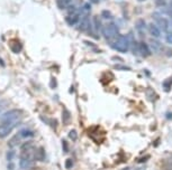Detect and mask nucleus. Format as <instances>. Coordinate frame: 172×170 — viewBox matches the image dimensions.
Segmentation results:
<instances>
[{"label":"nucleus","instance_id":"obj_1","mask_svg":"<svg viewBox=\"0 0 172 170\" xmlns=\"http://www.w3.org/2000/svg\"><path fill=\"white\" fill-rule=\"evenodd\" d=\"M111 48L117 50V52H120V53H126L128 48H130V40H128V37L127 36H124V35H118L116 38L113 39V42L110 43Z\"/></svg>","mask_w":172,"mask_h":170},{"label":"nucleus","instance_id":"obj_2","mask_svg":"<svg viewBox=\"0 0 172 170\" xmlns=\"http://www.w3.org/2000/svg\"><path fill=\"white\" fill-rule=\"evenodd\" d=\"M23 115V111L22 110H10L5 112L1 117H0V123H10V122L17 121Z\"/></svg>","mask_w":172,"mask_h":170},{"label":"nucleus","instance_id":"obj_3","mask_svg":"<svg viewBox=\"0 0 172 170\" xmlns=\"http://www.w3.org/2000/svg\"><path fill=\"white\" fill-rule=\"evenodd\" d=\"M101 33H103V37L108 39V40H113L114 38H116L118 36V27L116 26L114 23H110L103 26L101 28Z\"/></svg>","mask_w":172,"mask_h":170},{"label":"nucleus","instance_id":"obj_4","mask_svg":"<svg viewBox=\"0 0 172 170\" xmlns=\"http://www.w3.org/2000/svg\"><path fill=\"white\" fill-rule=\"evenodd\" d=\"M18 123L19 120L10 122V123H0V139H4V138L9 136L10 132L12 131V129L15 128Z\"/></svg>","mask_w":172,"mask_h":170},{"label":"nucleus","instance_id":"obj_5","mask_svg":"<svg viewBox=\"0 0 172 170\" xmlns=\"http://www.w3.org/2000/svg\"><path fill=\"white\" fill-rule=\"evenodd\" d=\"M65 20H66V23L69 24L70 26L78 25L79 21H80V14H78L76 9H74V10H70V12L68 14Z\"/></svg>","mask_w":172,"mask_h":170},{"label":"nucleus","instance_id":"obj_6","mask_svg":"<svg viewBox=\"0 0 172 170\" xmlns=\"http://www.w3.org/2000/svg\"><path fill=\"white\" fill-rule=\"evenodd\" d=\"M22 141H23V138L20 136V134H19L18 132H17L15 136H12V139L8 141V146H9V148H15L22 143Z\"/></svg>","mask_w":172,"mask_h":170},{"label":"nucleus","instance_id":"obj_7","mask_svg":"<svg viewBox=\"0 0 172 170\" xmlns=\"http://www.w3.org/2000/svg\"><path fill=\"white\" fill-rule=\"evenodd\" d=\"M147 29H149V33L152 35L153 37H157L159 38L161 36V29L159 27L155 25V24H149V26H147Z\"/></svg>","mask_w":172,"mask_h":170},{"label":"nucleus","instance_id":"obj_8","mask_svg":"<svg viewBox=\"0 0 172 170\" xmlns=\"http://www.w3.org/2000/svg\"><path fill=\"white\" fill-rule=\"evenodd\" d=\"M157 20V26L160 28V29H162V30L167 31L169 29V21L167 20L165 18H163L162 16L161 17H159L157 19H155Z\"/></svg>","mask_w":172,"mask_h":170},{"label":"nucleus","instance_id":"obj_9","mask_svg":"<svg viewBox=\"0 0 172 170\" xmlns=\"http://www.w3.org/2000/svg\"><path fill=\"white\" fill-rule=\"evenodd\" d=\"M150 47H151V49H153V52L160 53L162 49V44L157 39H150Z\"/></svg>","mask_w":172,"mask_h":170},{"label":"nucleus","instance_id":"obj_10","mask_svg":"<svg viewBox=\"0 0 172 170\" xmlns=\"http://www.w3.org/2000/svg\"><path fill=\"white\" fill-rule=\"evenodd\" d=\"M138 54H141L142 56H149L150 55V48L145 43H140L138 44Z\"/></svg>","mask_w":172,"mask_h":170},{"label":"nucleus","instance_id":"obj_11","mask_svg":"<svg viewBox=\"0 0 172 170\" xmlns=\"http://www.w3.org/2000/svg\"><path fill=\"white\" fill-rule=\"evenodd\" d=\"M90 26H91V24H90L88 18H84L82 19L81 21H79V29H80V30L89 31L90 30Z\"/></svg>","mask_w":172,"mask_h":170},{"label":"nucleus","instance_id":"obj_12","mask_svg":"<svg viewBox=\"0 0 172 170\" xmlns=\"http://www.w3.org/2000/svg\"><path fill=\"white\" fill-rule=\"evenodd\" d=\"M45 159V151L43 148H37L35 150V160H38V161H43Z\"/></svg>","mask_w":172,"mask_h":170},{"label":"nucleus","instance_id":"obj_13","mask_svg":"<svg viewBox=\"0 0 172 170\" xmlns=\"http://www.w3.org/2000/svg\"><path fill=\"white\" fill-rule=\"evenodd\" d=\"M19 134L22 136L23 139H28V138H32V136H34V132H33V130H31V129H23V130L19 131Z\"/></svg>","mask_w":172,"mask_h":170},{"label":"nucleus","instance_id":"obj_14","mask_svg":"<svg viewBox=\"0 0 172 170\" xmlns=\"http://www.w3.org/2000/svg\"><path fill=\"white\" fill-rule=\"evenodd\" d=\"M10 47H12V50L15 52V53H19L20 49H22V44L17 40V39H14V42L10 43Z\"/></svg>","mask_w":172,"mask_h":170},{"label":"nucleus","instance_id":"obj_15","mask_svg":"<svg viewBox=\"0 0 172 170\" xmlns=\"http://www.w3.org/2000/svg\"><path fill=\"white\" fill-rule=\"evenodd\" d=\"M57 7L61 9L70 7V0H57Z\"/></svg>","mask_w":172,"mask_h":170},{"label":"nucleus","instance_id":"obj_16","mask_svg":"<svg viewBox=\"0 0 172 170\" xmlns=\"http://www.w3.org/2000/svg\"><path fill=\"white\" fill-rule=\"evenodd\" d=\"M146 98H149V101H154V100L157 98V94H155L154 90L149 88V90L146 91Z\"/></svg>","mask_w":172,"mask_h":170},{"label":"nucleus","instance_id":"obj_17","mask_svg":"<svg viewBox=\"0 0 172 170\" xmlns=\"http://www.w3.org/2000/svg\"><path fill=\"white\" fill-rule=\"evenodd\" d=\"M171 86H172V79H165L164 82H163V90L165 92H169L171 90Z\"/></svg>","mask_w":172,"mask_h":170},{"label":"nucleus","instance_id":"obj_18","mask_svg":"<svg viewBox=\"0 0 172 170\" xmlns=\"http://www.w3.org/2000/svg\"><path fill=\"white\" fill-rule=\"evenodd\" d=\"M69 138L73 141H76L78 139V133H76V130H71L69 132Z\"/></svg>","mask_w":172,"mask_h":170},{"label":"nucleus","instance_id":"obj_19","mask_svg":"<svg viewBox=\"0 0 172 170\" xmlns=\"http://www.w3.org/2000/svg\"><path fill=\"white\" fill-rule=\"evenodd\" d=\"M165 40L169 44H172V31H170V33H168V34L165 35Z\"/></svg>","mask_w":172,"mask_h":170},{"label":"nucleus","instance_id":"obj_20","mask_svg":"<svg viewBox=\"0 0 172 170\" xmlns=\"http://www.w3.org/2000/svg\"><path fill=\"white\" fill-rule=\"evenodd\" d=\"M103 18H106V19H110L113 16L110 15V12L108 11V10H103Z\"/></svg>","mask_w":172,"mask_h":170},{"label":"nucleus","instance_id":"obj_21","mask_svg":"<svg viewBox=\"0 0 172 170\" xmlns=\"http://www.w3.org/2000/svg\"><path fill=\"white\" fill-rule=\"evenodd\" d=\"M72 165H73V162L71 159H68V160L65 161V168H66V169H70V168L72 167Z\"/></svg>","mask_w":172,"mask_h":170},{"label":"nucleus","instance_id":"obj_22","mask_svg":"<svg viewBox=\"0 0 172 170\" xmlns=\"http://www.w3.org/2000/svg\"><path fill=\"white\" fill-rule=\"evenodd\" d=\"M14 157H15V151H14V150H10V151L7 153V159L8 160H12Z\"/></svg>","mask_w":172,"mask_h":170},{"label":"nucleus","instance_id":"obj_23","mask_svg":"<svg viewBox=\"0 0 172 170\" xmlns=\"http://www.w3.org/2000/svg\"><path fill=\"white\" fill-rule=\"evenodd\" d=\"M5 106H6V102H4V101H0V112L4 110Z\"/></svg>","mask_w":172,"mask_h":170},{"label":"nucleus","instance_id":"obj_24","mask_svg":"<svg viewBox=\"0 0 172 170\" xmlns=\"http://www.w3.org/2000/svg\"><path fill=\"white\" fill-rule=\"evenodd\" d=\"M62 143H63V147H64V149H63V150L66 152L68 150H69V146H66V141H63Z\"/></svg>","mask_w":172,"mask_h":170},{"label":"nucleus","instance_id":"obj_25","mask_svg":"<svg viewBox=\"0 0 172 170\" xmlns=\"http://www.w3.org/2000/svg\"><path fill=\"white\" fill-rule=\"evenodd\" d=\"M157 6H165V2L163 0H157Z\"/></svg>","mask_w":172,"mask_h":170},{"label":"nucleus","instance_id":"obj_26","mask_svg":"<svg viewBox=\"0 0 172 170\" xmlns=\"http://www.w3.org/2000/svg\"><path fill=\"white\" fill-rule=\"evenodd\" d=\"M92 2H96V4H97V2H98V1H99V0H91Z\"/></svg>","mask_w":172,"mask_h":170},{"label":"nucleus","instance_id":"obj_27","mask_svg":"<svg viewBox=\"0 0 172 170\" xmlns=\"http://www.w3.org/2000/svg\"><path fill=\"white\" fill-rule=\"evenodd\" d=\"M170 7H171V8H172V1H171V6H170Z\"/></svg>","mask_w":172,"mask_h":170},{"label":"nucleus","instance_id":"obj_28","mask_svg":"<svg viewBox=\"0 0 172 170\" xmlns=\"http://www.w3.org/2000/svg\"><path fill=\"white\" fill-rule=\"evenodd\" d=\"M138 1H144V0H138Z\"/></svg>","mask_w":172,"mask_h":170},{"label":"nucleus","instance_id":"obj_29","mask_svg":"<svg viewBox=\"0 0 172 170\" xmlns=\"http://www.w3.org/2000/svg\"><path fill=\"white\" fill-rule=\"evenodd\" d=\"M141 170H145V169H144V168H143V169H141Z\"/></svg>","mask_w":172,"mask_h":170}]
</instances>
